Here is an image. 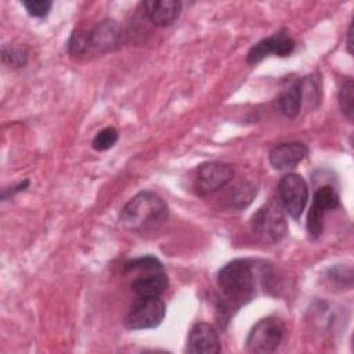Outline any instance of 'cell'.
<instances>
[{
  "instance_id": "1",
  "label": "cell",
  "mask_w": 354,
  "mask_h": 354,
  "mask_svg": "<svg viewBox=\"0 0 354 354\" xmlns=\"http://www.w3.org/2000/svg\"><path fill=\"white\" fill-rule=\"evenodd\" d=\"M217 285L224 299L221 313L246 304L256 293V274L252 263L245 259L227 263L217 274Z\"/></svg>"
},
{
  "instance_id": "2",
  "label": "cell",
  "mask_w": 354,
  "mask_h": 354,
  "mask_svg": "<svg viewBox=\"0 0 354 354\" xmlns=\"http://www.w3.org/2000/svg\"><path fill=\"white\" fill-rule=\"evenodd\" d=\"M166 202L152 191L136 194L120 210V224L133 232H148L159 228L167 218Z\"/></svg>"
},
{
  "instance_id": "3",
  "label": "cell",
  "mask_w": 354,
  "mask_h": 354,
  "mask_svg": "<svg viewBox=\"0 0 354 354\" xmlns=\"http://www.w3.org/2000/svg\"><path fill=\"white\" fill-rule=\"evenodd\" d=\"M285 335V325L277 317H266L257 321L246 337V350L253 354L277 351Z\"/></svg>"
},
{
  "instance_id": "4",
  "label": "cell",
  "mask_w": 354,
  "mask_h": 354,
  "mask_svg": "<svg viewBox=\"0 0 354 354\" xmlns=\"http://www.w3.org/2000/svg\"><path fill=\"white\" fill-rule=\"evenodd\" d=\"M252 230L260 241L272 245L285 238L288 223L278 205L267 203L254 213L252 218Z\"/></svg>"
},
{
  "instance_id": "5",
  "label": "cell",
  "mask_w": 354,
  "mask_h": 354,
  "mask_svg": "<svg viewBox=\"0 0 354 354\" xmlns=\"http://www.w3.org/2000/svg\"><path fill=\"white\" fill-rule=\"evenodd\" d=\"M166 315V306L160 297H140L130 307L124 326L130 330L152 329L162 324Z\"/></svg>"
},
{
  "instance_id": "6",
  "label": "cell",
  "mask_w": 354,
  "mask_h": 354,
  "mask_svg": "<svg viewBox=\"0 0 354 354\" xmlns=\"http://www.w3.org/2000/svg\"><path fill=\"white\" fill-rule=\"evenodd\" d=\"M278 196L283 210L297 220L308 202V185L300 174L288 173L278 183Z\"/></svg>"
},
{
  "instance_id": "7",
  "label": "cell",
  "mask_w": 354,
  "mask_h": 354,
  "mask_svg": "<svg viewBox=\"0 0 354 354\" xmlns=\"http://www.w3.org/2000/svg\"><path fill=\"white\" fill-rule=\"evenodd\" d=\"M234 177L231 165L221 162H206L198 166L195 174V189L199 195L206 196L224 188Z\"/></svg>"
},
{
  "instance_id": "8",
  "label": "cell",
  "mask_w": 354,
  "mask_h": 354,
  "mask_svg": "<svg viewBox=\"0 0 354 354\" xmlns=\"http://www.w3.org/2000/svg\"><path fill=\"white\" fill-rule=\"evenodd\" d=\"M295 48V40L290 37L286 29H281L274 35L256 43L248 53L246 61L250 65H256L268 55L288 57Z\"/></svg>"
},
{
  "instance_id": "9",
  "label": "cell",
  "mask_w": 354,
  "mask_h": 354,
  "mask_svg": "<svg viewBox=\"0 0 354 354\" xmlns=\"http://www.w3.org/2000/svg\"><path fill=\"white\" fill-rule=\"evenodd\" d=\"M220 339L216 329L206 322L195 324L188 335L185 351L189 354H217L220 353Z\"/></svg>"
},
{
  "instance_id": "10",
  "label": "cell",
  "mask_w": 354,
  "mask_h": 354,
  "mask_svg": "<svg viewBox=\"0 0 354 354\" xmlns=\"http://www.w3.org/2000/svg\"><path fill=\"white\" fill-rule=\"evenodd\" d=\"M308 153L306 144L299 141L281 142L271 148L268 153V160L275 170L289 171L295 169Z\"/></svg>"
},
{
  "instance_id": "11",
  "label": "cell",
  "mask_w": 354,
  "mask_h": 354,
  "mask_svg": "<svg viewBox=\"0 0 354 354\" xmlns=\"http://www.w3.org/2000/svg\"><path fill=\"white\" fill-rule=\"evenodd\" d=\"M119 39V29L115 21L104 19L94 28L87 30L88 53H106L111 51Z\"/></svg>"
},
{
  "instance_id": "12",
  "label": "cell",
  "mask_w": 354,
  "mask_h": 354,
  "mask_svg": "<svg viewBox=\"0 0 354 354\" xmlns=\"http://www.w3.org/2000/svg\"><path fill=\"white\" fill-rule=\"evenodd\" d=\"M142 8L148 19L159 28H165L176 22L181 14V1L178 0H147Z\"/></svg>"
},
{
  "instance_id": "13",
  "label": "cell",
  "mask_w": 354,
  "mask_h": 354,
  "mask_svg": "<svg viewBox=\"0 0 354 354\" xmlns=\"http://www.w3.org/2000/svg\"><path fill=\"white\" fill-rule=\"evenodd\" d=\"M304 97V83L303 80L289 82L277 95L275 106L286 118H296L301 109Z\"/></svg>"
},
{
  "instance_id": "14",
  "label": "cell",
  "mask_w": 354,
  "mask_h": 354,
  "mask_svg": "<svg viewBox=\"0 0 354 354\" xmlns=\"http://www.w3.org/2000/svg\"><path fill=\"white\" fill-rule=\"evenodd\" d=\"M169 281L165 270L144 271L131 282V289L140 297H160L167 289Z\"/></svg>"
},
{
  "instance_id": "15",
  "label": "cell",
  "mask_w": 354,
  "mask_h": 354,
  "mask_svg": "<svg viewBox=\"0 0 354 354\" xmlns=\"http://www.w3.org/2000/svg\"><path fill=\"white\" fill-rule=\"evenodd\" d=\"M339 205H340V198L337 191L332 185L326 184L315 189L310 209H314L322 214H326L328 212L339 207Z\"/></svg>"
},
{
  "instance_id": "16",
  "label": "cell",
  "mask_w": 354,
  "mask_h": 354,
  "mask_svg": "<svg viewBox=\"0 0 354 354\" xmlns=\"http://www.w3.org/2000/svg\"><path fill=\"white\" fill-rule=\"evenodd\" d=\"M254 195H256V189L253 188V185L249 184V183L242 181L231 189V194L228 196L230 206L238 207V209L245 207L252 202Z\"/></svg>"
},
{
  "instance_id": "17",
  "label": "cell",
  "mask_w": 354,
  "mask_h": 354,
  "mask_svg": "<svg viewBox=\"0 0 354 354\" xmlns=\"http://www.w3.org/2000/svg\"><path fill=\"white\" fill-rule=\"evenodd\" d=\"M118 140H119L118 130L115 127H105L94 136L91 141V147L98 152H104L111 149L118 142Z\"/></svg>"
},
{
  "instance_id": "18",
  "label": "cell",
  "mask_w": 354,
  "mask_h": 354,
  "mask_svg": "<svg viewBox=\"0 0 354 354\" xmlns=\"http://www.w3.org/2000/svg\"><path fill=\"white\" fill-rule=\"evenodd\" d=\"M354 83L351 79H347L340 90H339V105L342 112L351 120L353 119V113H354Z\"/></svg>"
},
{
  "instance_id": "19",
  "label": "cell",
  "mask_w": 354,
  "mask_h": 354,
  "mask_svg": "<svg viewBox=\"0 0 354 354\" xmlns=\"http://www.w3.org/2000/svg\"><path fill=\"white\" fill-rule=\"evenodd\" d=\"M126 271H156V270H163L162 263L152 256H145V257H138L134 260H130L124 264Z\"/></svg>"
},
{
  "instance_id": "20",
  "label": "cell",
  "mask_w": 354,
  "mask_h": 354,
  "mask_svg": "<svg viewBox=\"0 0 354 354\" xmlns=\"http://www.w3.org/2000/svg\"><path fill=\"white\" fill-rule=\"evenodd\" d=\"M3 61L15 68H21L28 61V53L21 47H3Z\"/></svg>"
},
{
  "instance_id": "21",
  "label": "cell",
  "mask_w": 354,
  "mask_h": 354,
  "mask_svg": "<svg viewBox=\"0 0 354 354\" xmlns=\"http://www.w3.org/2000/svg\"><path fill=\"white\" fill-rule=\"evenodd\" d=\"M22 4L28 11V14L36 18H43L48 15L53 7V1L50 0H28V1H22Z\"/></svg>"
},
{
  "instance_id": "22",
  "label": "cell",
  "mask_w": 354,
  "mask_h": 354,
  "mask_svg": "<svg viewBox=\"0 0 354 354\" xmlns=\"http://www.w3.org/2000/svg\"><path fill=\"white\" fill-rule=\"evenodd\" d=\"M353 24H350L347 30V50L350 54H353Z\"/></svg>"
}]
</instances>
